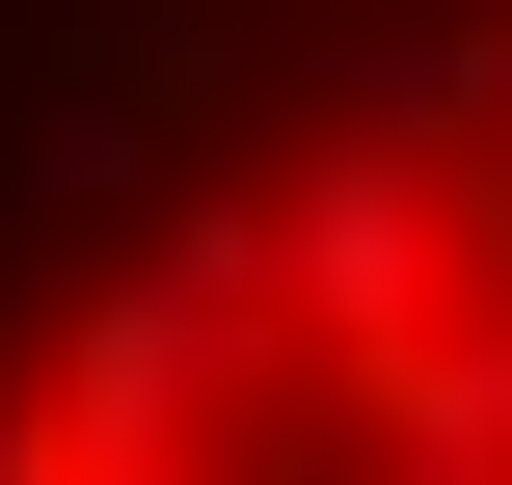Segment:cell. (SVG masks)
Here are the masks:
<instances>
[{"label":"cell","mask_w":512,"mask_h":485,"mask_svg":"<svg viewBox=\"0 0 512 485\" xmlns=\"http://www.w3.org/2000/svg\"><path fill=\"white\" fill-rule=\"evenodd\" d=\"M459 189H486V243H512V135H486V162H459Z\"/></svg>","instance_id":"5"},{"label":"cell","mask_w":512,"mask_h":485,"mask_svg":"<svg viewBox=\"0 0 512 485\" xmlns=\"http://www.w3.org/2000/svg\"><path fill=\"white\" fill-rule=\"evenodd\" d=\"M351 432H459V459H512V297H486V270H459V297L351 378Z\"/></svg>","instance_id":"3"},{"label":"cell","mask_w":512,"mask_h":485,"mask_svg":"<svg viewBox=\"0 0 512 485\" xmlns=\"http://www.w3.org/2000/svg\"><path fill=\"white\" fill-rule=\"evenodd\" d=\"M459 270H486V189L432 135H324L297 108V162H270V324H297V378H378Z\"/></svg>","instance_id":"1"},{"label":"cell","mask_w":512,"mask_h":485,"mask_svg":"<svg viewBox=\"0 0 512 485\" xmlns=\"http://www.w3.org/2000/svg\"><path fill=\"white\" fill-rule=\"evenodd\" d=\"M297 108H324V135H432V162H486V135H512V0L324 27V54H297Z\"/></svg>","instance_id":"2"},{"label":"cell","mask_w":512,"mask_h":485,"mask_svg":"<svg viewBox=\"0 0 512 485\" xmlns=\"http://www.w3.org/2000/svg\"><path fill=\"white\" fill-rule=\"evenodd\" d=\"M135 162H162V108H108V81H81V108H27V162H0V189H27V216H108Z\"/></svg>","instance_id":"4"}]
</instances>
